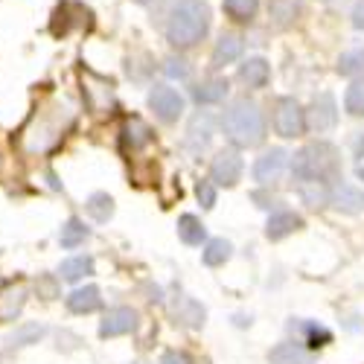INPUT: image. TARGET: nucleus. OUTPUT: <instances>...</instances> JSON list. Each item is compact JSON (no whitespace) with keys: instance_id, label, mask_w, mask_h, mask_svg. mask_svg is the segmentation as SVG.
I'll list each match as a JSON object with an SVG mask.
<instances>
[{"instance_id":"nucleus-1","label":"nucleus","mask_w":364,"mask_h":364,"mask_svg":"<svg viewBox=\"0 0 364 364\" xmlns=\"http://www.w3.org/2000/svg\"><path fill=\"white\" fill-rule=\"evenodd\" d=\"M213 12L204 0H178L166 18V41L178 50H190L210 33Z\"/></svg>"},{"instance_id":"nucleus-2","label":"nucleus","mask_w":364,"mask_h":364,"mask_svg":"<svg viewBox=\"0 0 364 364\" xmlns=\"http://www.w3.org/2000/svg\"><path fill=\"white\" fill-rule=\"evenodd\" d=\"M73 123V111L62 102H53L47 108H41L33 119L26 123V129L21 132V149L23 155H41L50 151L58 140L65 137V132Z\"/></svg>"},{"instance_id":"nucleus-3","label":"nucleus","mask_w":364,"mask_h":364,"mask_svg":"<svg viewBox=\"0 0 364 364\" xmlns=\"http://www.w3.org/2000/svg\"><path fill=\"white\" fill-rule=\"evenodd\" d=\"M222 132L236 149H254L265 140V117L254 100H233L222 114Z\"/></svg>"},{"instance_id":"nucleus-4","label":"nucleus","mask_w":364,"mask_h":364,"mask_svg":"<svg viewBox=\"0 0 364 364\" xmlns=\"http://www.w3.org/2000/svg\"><path fill=\"white\" fill-rule=\"evenodd\" d=\"M291 172L297 181H338L341 178L338 149L326 140L303 146L291 155Z\"/></svg>"},{"instance_id":"nucleus-5","label":"nucleus","mask_w":364,"mask_h":364,"mask_svg":"<svg viewBox=\"0 0 364 364\" xmlns=\"http://www.w3.org/2000/svg\"><path fill=\"white\" fill-rule=\"evenodd\" d=\"M274 132L283 140H294L306 132V111L300 108L294 97H280L274 102Z\"/></svg>"},{"instance_id":"nucleus-6","label":"nucleus","mask_w":364,"mask_h":364,"mask_svg":"<svg viewBox=\"0 0 364 364\" xmlns=\"http://www.w3.org/2000/svg\"><path fill=\"white\" fill-rule=\"evenodd\" d=\"M149 108H151V114L161 119V123L172 126V123H178V119H181V114L187 111V102H184V97H181L175 87H169V85H151V90H149Z\"/></svg>"},{"instance_id":"nucleus-7","label":"nucleus","mask_w":364,"mask_h":364,"mask_svg":"<svg viewBox=\"0 0 364 364\" xmlns=\"http://www.w3.org/2000/svg\"><path fill=\"white\" fill-rule=\"evenodd\" d=\"M338 126V105H336V97L329 94V90H323V94H318L309 108H306V129L312 134H326Z\"/></svg>"},{"instance_id":"nucleus-8","label":"nucleus","mask_w":364,"mask_h":364,"mask_svg":"<svg viewBox=\"0 0 364 364\" xmlns=\"http://www.w3.org/2000/svg\"><path fill=\"white\" fill-rule=\"evenodd\" d=\"M82 94H85V105L94 114H105L114 108V82L105 76L85 70L82 73Z\"/></svg>"},{"instance_id":"nucleus-9","label":"nucleus","mask_w":364,"mask_h":364,"mask_svg":"<svg viewBox=\"0 0 364 364\" xmlns=\"http://www.w3.org/2000/svg\"><path fill=\"white\" fill-rule=\"evenodd\" d=\"M242 169H245V164H242L239 149H222L210 161V181L219 187H236L242 178Z\"/></svg>"},{"instance_id":"nucleus-10","label":"nucleus","mask_w":364,"mask_h":364,"mask_svg":"<svg viewBox=\"0 0 364 364\" xmlns=\"http://www.w3.org/2000/svg\"><path fill=\"white\" fill-rule=\"evenodd\" d=\"M286 164H289V151L286 149L277 146V149L262 151V155L257 158V164H254V181L257 184H274V181L283 175Z\"/></svg>"},{"instance_id":"nucleus-11","label":"nucleus","mask_w":364,"mask_h":364,"mask_svg":"<svg viewBox=\"0 0 364 364\" xmlns=\"http://www.w3.org/2000/svg\"><path fill=\"white\" fill-rule=\"evenodd\" d=\"M132 329H137V312L129 306H117L108 309L102 323H100V336L102 338H117V336H129Z\"/></svg>"},{"instance_id":"nucleus-12","label":"nucleus","mask_w":364,"mask_h":364,"mask_svg":"<svg viewBox=\"0 0 364 364\" xmlns=\"http://www.w3.org/2000/svg\"><path fill=\"white\" fill-rule=\"evenodd\" d=\"M329 204L338 210V213H347V216H355L364 210V193L355 187V184H347L344 178L336 181V187H332V198Z\"/></svg>"},{"instance_id":"nucleus-13","label":"nucleus","mask_w":364,"mask_h":364,"mask_svg":"<svg viewBox=\"0 0 364 364\" xmlns=\"http://www.w3.org/2000/svg\"><path fill=\"white\" fill-rule=\"evenodd\" d=\"M242 53H245V41H242V36L236 33H222L216 47H213V55H210V65H213V70H222L233 62H239Z\"/></svg>"},{"instance_id":"nucleus-14","label":"nucleus","mask_w":364,"mask_h":364,"mask_svg":"<svg viewBox=\"0 0 364 364\" xmlns=\"http://www.w3.org/2000/svg\"><path fill=\"white\" fill-rule=\"evenodd\" d=\"M210 140H213V119H210L207 111H201V114H196V117L190 119L184 146L193 151V155H201V151L210 146Z\"/></svg>"},{"instance_id":"nucleus-15","label":"nucleus","mask_w":364,"mask_h":364,"mask_svg":"<svg viewBox=\"0 0 364 364\" xmlns=\"http://www.w3.org/2000/svg\"><path fill=\"white\" fill-rule=\"evenodd\" d=\"M228 90H230L228 79H222V76H210V79H201L198 85H193V87H190V94H193V100H196L198 105H219V102H225Z\"/></svg>"},{"instance_id":"nucleus-16","label":"nucleus","mask_w":364,"mask_h":364,"mask_svg":"<svg viewBox=\"0 0 364 364\" xmlns=\"http://www.w3.org/2000/svg\"><path fill=\"white\" fill-rule=\"evenodd\" d=\"M239 82L248 85L254 90H262L268 82H271V65L265 62L262 55H251L245 62L239 65Z\"/></svg>"},{"instance_id":"nucleus-17","label":"nucleus","mask_w":364,"mask_h":364,"mask_svg":"<svg viewBox=\"0 0 364 364\" xmlns=\"http://www.w3.org/2000/svg\"><path fill=\"white\" fill-rule=\"evenodd\" d=\"M300 12H303V0H268V21L277 29L294 26Z\"/></svg>"},{"instance_id":"nucleus-18","label":"nucleus","mask_w":364,"mask_h":364,"mask_svg":"<svg viewBox=\"0 0 364 364\" xmlns=\"http://www.w3.org/2000/svg\"><path fill=\"white\" fill-rule=\"evenodd\" d=\"M300 228H303V219H300L297 213H291V210H280V213H274V216L268 219L265 236H268L271 242H280V239L291 236V233L300 230Z\"/></svg>"},{"instance_id":"nucleus-19","label":"nucleus","mask_w":364,"mask_h":364,"mask_svg":"<svg viewBox=\"0 0 364 364\" xmlns=\"http://www.w3.org/2000/svg\"><path fill=\"white\" fill-rule=\"evenodd\" d=\"M23 303H26V286H6V289H0V323H9L21 315L23 309Z\"/></svg>"},{"instance_id":"nucleus-20","label":"nucleus","mask_w":364,"mask_h":364,"mask_svg":"<svg viewBox=\"0 0 364 364\" xmlns=\"http://www.w3.org/2000/svg\"><path fill=\"white\" fill-rule=\"evenodd\" d=\"M268 361L271 364H312V353L297 341H283L268 353Z\"/></svg>"},{"instance_id":"nucleus-21","label":"nucleus","mask_w":364,"mask_h":364,"mask_svg":"<svg viewBox=\"0 0 364 364\" xmlns=\"http://www.w3.org/2000/svg\"><path fill=\"white\" fill-rule=\"evenodd\" d=\"M102 306V294L97 286H85V289H76L70 291L68 297V309L73 315H87V312H97Z\"/></svg>"},{"instance_id":"nucleus-22","label":"nucleus","mask_w":364,"mask_h":364,"mask_svg":"<svg viewBox=\"0 0 364 364\" xmlns=\"http://www.w3.org/2000/svg\"><path fill=\"white\" fill-rule=\"evenodd\" d=\"M300 198L306 207L318 210V207H326L329 198H332V187H326V181H303L300 184Z\"/></svg>"},{"instance_id":"nucleus-23","label":"nucleus","mask_w":364,"mask_h":364,"mask_svg":"<svg viewBox=\"0 0 364 364\" xmlns=\"http://www.w3.org/2000/svg\"><path fill=\"white\" fill-rule=\"evenodd\" d=\"M178 236H181V242H187V245H201V242L207 239V228L201 225L198 216L184 213L178 219Z\"/></svg>"},{"instance_id":"nucleus-24","label":"nucleus","mask_w":364,"mask_h":364,"mask_svg":"<svg viewBox=\"0 0 364 364\" xmlns=\"http://www.w3.org/2000/svg\"><path fill=\"white\" fill-rule=\"evenodd\" d=\"M58 274H62V280H68V283L90 277L94 274V259L90 257H70V259H65L62 265H58Z\"/></svg>"},{"instance_id":"nucleus-25","label":"nucleus","mask_w":364,"mask_h":364,"mask_svg":"<svg viewBox=\"0 0 364 364\" xmlns=\"http://www.w3.org/2000/svg\"><path fill=\"white\" fill-rule=\"evenodd\" d=\"M222 9L236 23H251L257 18V12H259V0H225Z\"/></svg>"},{"instance_id":"nucleus-26","label":"nucleus","mask_w":364,"mask_h":364,"mask_svg":"<svg viewBox=\"0 0 364 364\" xmlns=\"http://www.w3.org/2000/svg\"><path fill=\"white\" fill-rule=\"evenodd\" d=\"M175 318H178L181 323H187V326L198 329V326H204V318H207V312H204V306H201L198 300H193V297H184V300H181V306H175Z\"/></svg>"},{"instance_id":"nucleus-27","label":"nucleus","mask_w":364,"mask_h":364,"mask_svg":"<svg viewBox=\"0 0 364 364\" xmlns=\"http://www.w3.org/2000/svg\"><path fill=\"white\" fill-rule=\"evenodd\" d=\"M230 254H233V245H230L228 239H210L207 248H204V254H201V259H204V265H210V268H219V265H225V262L230 259Z\"/></svg>"},{"instance_id":"nucleus-28","label":"nucleus","mask_w":364,"mask_h":364,"mask_svg":"<svg viewBox=\"0 0 364 364\" xmlns=\"http://www.w3.org/2000/svg\"><path fill=\"white\" fill-rule=\"evenodd\" d=\"M344 111L350 117H364V76H355L344 90Z\"/></svg>"},{"instance_id":"nucleus-29","label":"nucleus","mask_w":364,"mask_h":364,"mask_svg":"<svg viewBox=\"0 0 364 364\" xmlns=\"http://www.w3.org/2000/svg\"><path fill=\"white\" fill-rule=\"evenodd\" d=\"M87 236H90V230L82 219H68L62 233H58V242H62V248H79Z\"/></svg>"},{"instance_id":"nucleus-30","label":"nucleus","mask_w":364,"mask_h":364,"mask_svg":"<svg viewBox=\"0 0 364 364\" xmlns=\"http://www.w3.org/2000/svg\"><path fill=\"white\" fill-rule=\"evenodd\" d=\"M85 210L90 213V219L97 222H108L114 216V198L108 193H94L87 201H85Z\"/></svg>"},{"instance_id":"nucleus-31","label":"nucleus","mask_w":364,"mask_h":364,"mask_svg":"<svg viewBox=\"0 0 364 364\" xmlns=\"http://www.w3.org/2000/svg\"><path fill=\"white\" fill-rule=\"evenodd\" d=\"M123 137H126V143L132 149H140V146H146L151 140V129L143 123L140 117H132V119H126V126H123Z\"/></svg>"},{"instance_id":"nucleus-32","label":"nucleus","mask_w":364,"mask_h":364,"mask_svg":"<svg viewBox=\"0 0 364 364\" xmlns=\"http://www.w3.org/2000/svg\"><path fill=\"white\" fill-rule=\"evenodd\" d=\"M336 70L341 76H353V79L355 76H364V50H347V53H341Z\"/></svg>"},{"instance_id":"nucleus-33","label":"nucleus","mask_w":364,"mask_h":364,"mask_svg":"<svg viewBox=\"0 0 364 364\" xmlns=\"http://www.w3.org/2000/svg\"><path fill=\"white\" fill-rule=\"evenodd\" d=\"M41 336H44V326L41 323H26V326H21L15 336L9 338V344L12 347H26V344H36Z\"/></svg>"},{"instance_id":"nucleus-34","label":"nucleus","mask_w":364,"mask_h":364,"mask_svg":"<svg viewBox=\"0 0 364 364\" xmlns=\"http://www.w3.org/2000/svg\"><path fill=\"white\" fill-rule=\"evenodd\" d=\"M196 198L204 210H213L216 207V184L213 181H198L196 184Z\"/></svg>"},{"instance_id":"nucleus-35","label":"nucleus","mask_w":364,"mask_h":364,"mask_svg":"<svg viewBox=\"0 0 364 364\" xmlns=\"http://www.w3.org/2000/svg\"><path fill=\"white\" fill-rule=\"evenodd\" d=\"M164 70H166L169 79H187L190 76V62L187 58H181V55H169L164 62Z\"/></svg>"},{"instance_id":"nucleus-36","label":"nucleus","mask_w":364,"mask_h":364,"mask_svg":"<svg viewBox=\"0 0 364 364\" xmlns=\"http://www.w3.org/2000/svg\"><path fill=\"white\" fill-rule=\"evenodd\" d=\"M306 332H309V347H323V344L332 338L326 326H309Z\"/></svg>"},{"instance_id":"nucleus-37","label":"nucleus","mask_w":364,"mask_h":364,"mask_svg":"<svg viewBox=\"0 0 364 364\" xmlns=\"http://www.w3.org/2000/svg\"><path fill=\"white\" fill-rule=\"evenodd\" d=\"M161 364H193V358L187 353H178V350H169L161 355Z\"/></svg>"},{"instance_id":"nucleus-38","label":"nucleus","mask_w":364,"mask_h":364,"mask_svg":"<svg viewBox=\"0 0 364 364\" xmlns=\"http://www.w3.org/2000/svg\"><path fill=\"white\" fill-rule=\"evenodd\" d=\"M353 26L358 29V33H364V0H355V6H353Z\"/></svg>"},{"instance_id":"nucleus-39","label":"nucleus","mask_w":364,"mask_h":364,"mask_svg":"<svg viewBox=\"0 0 364 364\" xmlns=\"http://www.w3.org/2000/svg\"><path fill=\"white\" fill-rule=\"evenodd\" d=\"M353 158L364 161V132H358V134L353 137Z\"/></svg>"},{"instance_id":"nucleus-40","label":"nucleus","mask_w":364,"mask_h":364,"mask_svg":"<svg viewBox=\"0 0 364 364\" xmlns=\"http://www.w3.org/2000/svg\"><path fill=\"white\" fill-rule=\"evenodd\" d=\"M41 289H44V294H47V297H55V283H53V280L38 283V291H41Z\"/></svg>"},{"instance_id":"nucleus-41","label":"nucleus","mask_w":364,"mask_h":364,"mask_svg":"<svg viewBox=\"0 0 364 364\" xmlns=\"http://www.w3.org/2000/svg\"><path fill=\"white\" fill-rule=\"evenodd\" d=\"M355 175H358V181H364V164H358V169H355Z\"/></svg>"},{"instance_id":"nucleus-42","label":"nucleus","mask_w":364,"mask_h":364,"mask_svg":"<svg viewBox=\"0 0 364 364\" xmlns=\"http://www.w3.org/2000/svg\"><path fill=\"white\" fill-rule=\"evenodd\" d=\"M134 4H140V6H146V4H151V0H134Z\"/></svg>"},{"instance_id":"nucleus-43","label":"nucleus","mask_w":364,"mask_h":364,"mask_svg":"<svg viewBox=\"0 0 364 364\" xmlns=\"http://www.w3.org/2000/svg\"><path fill=\"white\" fill-rule=\"evenodd\" d=\"M323 4H332V0H323Z\"/></svg>"},{"instance_id":"nucleus-44","label":"nucleus","mask_w":364,"mask_h":364,"mask_svg":"<svg viewBox=\"0 0 364 364\" xmlns=\"http://www.w3.org/2000/svg\"><path fill=\"white\" fill-rule=\"evenodd\" d=\"M137 364H143V361H137Z\"/></svg>"}]
</instances>
